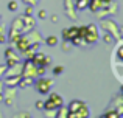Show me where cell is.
I'll return each mask as SVG.
<instances>
[{"instance_id": "6da1fadb", "label": "cell", "mask_w": 123, "mask_h": 118, "mask_svg": "<svg viewBox=\"0 0 123 118\" xmlns=\"http://www.w3.org/2000/svg\"><path fill=\"white\" fill-rule=\"evenodd\" d=\"M78 36L83 37V39L86 40L89 45H93V44L98 42V39H100L98 27H97L95 23H89L87 27H86V25L78 27Z\"/></svg>"}, {"instance_id": "7a4b0ae2", "label": "cell", "mask_w": 123, "mask_h": 118, "mask_svg": "<svg viewBox=\"0 0 123 118\" xmlns=\"http://www.w3.org/2000/svg\"><path fill=\"white\" fill-rule=\"evenodd\" d=\"M101 20V30L105 33H109L115 40L122 39V27H118V23H115L112 19H100Z\"/></svg>"}, {"instance_id": "3957f363", "label": "cell", "mask_w": 123, "mask_h": 118, "mask_svg": "<svg viewBox=\"0 0 123 118\" xmlns=\"http://www.w3.org/2000/svg\"><path fill=\"white\" fill-rule=\"evenodd\" d=\"M48 95V93H47ZM64 104V100L62 96H61L59 93H55V92H51L50 95H48V98L44 101V110H56L58 107H61Z\"/></svg>"}, {"instance_id": "277c9868", "label": "cell", "mask_w": 123, "mask_h": 118, "mask_svg": "<svg viewBox=\"0 0 123 118\" xmlns=\"http://www.w3.org/2000/svg\"><path fill=\"white\" fill-rule=\"evenodd\" d=\"M33 87L36 89V90L39 92L41 95H47V93H50L51 87H53V79H51V78H44V76H41V78L34 79Z\"/></svg>"}, {"instance_id": "5b68a950", "label": "cell", "mask_w": 123, "mask_h": 118, "mask_svg": "<svg viewBox=\"0 0 123 118\" xmlns=\"http://www.w3.org/2000/svg\"><path fill=\"white\" fill-rule=\"evenodd\" d=\"M118 9H120L118 3L115 2V0H112V2L109 3V5L103 6L101 9H98V11H97V12H93V14H95L98 19H105V17H109V16L118 14Z\"/></svg>"}, {"instance_id": "8992f818", "label": "cell", "mask_w": 123, "mask_h": 118, "mask_svg": "<svg viewBox=\"0 0 123 118\" xmlns=\"http://www.w3.org/2000/svg\"><path fill=\"white\" fill-rule=\"evenodd\" d=\"M3 93V103L6 106H14L16 103V96H17V87H11V85H5L2 90Z\"/></svg>"}, {"instance_id": "52a82bcc", "label": "cell", "mask_w": 123, "mask_h": 118, "mask_svg": "<svg viewBox=\"0 0 123 118\" xmlns=\"http://www.w3.org/2000/svg\"><path fill=\"white\" fill-rule=\"evenodd\" d=\"M31 62H33L36 67H41V65L42 67H48L51 64V58H50V56H47L45 53H42V51L37 50V51L31 56Z\"/></svg>"}, {"instance_id": "ba28073f", "label": "cell", "mask_w": 123, "mask_h": 118, "mask_svg": "<svg viewBox=\"0 0 123 118\" xmlns=\"http://www.w3.org/2000/svg\"><path fill=\"white\" fill-rule=\"evenodd\" d=\"M20 76H28V78H36L37 76V67L31 62V59H25L24 61Z\"/></svg>"}, {"instance_id": "9c48e42d", "label": "cell", "mask_w": 123, "mask_h": 118, "mask_svg": "<svg viewBox=\"0 0 123 118\" xmlns=\"http://www.w3.org/2000/svg\"><path fill=\"white\" fill-rule=\"evenodd\" d=\"M5 59H6V65H12V64L16 62H20V55H19L17 51H16L12 47H8V48L5 50Z\"/></svg>"}, {"instance_id": "30bf717a", "label": "cell", "mask_w": 123, "mask_h": 118, "mask_svg": "<svg viewBox=\"0 0 123 118\" xmlns=\"http://www.w3.org/2000/svg\"><path fill=\"white\" fill-rule=\"evenodd\" d=\"M64 12L67 14V17L70 19V20H76V8H75V2L73 0H64Z\"/></svg>"}, {"instance_id": "8fae6325", "label": "cell", "mask_w": 123, "mask_h": 118, "mask_svg": "<svg viewBox=\"0 0 123 118\" xmlns=\"http://www.w3.org/2000/svg\"><path fill=\"white\" fill-rule=\"evenodd\" d=\"M112 0H89V5H87V8L90 9L92 12H97L98 9H101L103 6L109 5Z\"/></svg>"}, {"instance_id": "7c38bea8", "label": "cell", "mask_w": 123, "mask_h": 118, "mask_svg": "<svg viewBox=\"0 0 123 118\" xmlns=\"http://www.w3.org/2000/svg\"><path fill=\"white\" fill-rule=\"evenodd\" d=\"M14 45H16V48H17V51L22 53L24 50H27L28 47L31 45V42L28 40V37L25 36V34H20V36H19V39L14 42Z\"/></svg>"}, {"instance_id": "4fadbf2b", "label": "cell", "mask_w": 123, "mask_h": 118, "mask_svg": "<svg viewBox=\"0 0 123 118\" xmlns=\"http://www.w3.org/2000/svg\"><path fill=\"white\" fill-rule=\"evenodd\" d=\"M89 115H90V113H89V107H87L86 104H83V106L80 107L78 110L69 113V115H67V118H87Z\"/></svg>"}, {"instance_id": "5bb4252c", "label": "cell", "mask_w": 123, "mask_h": 118, "mask_svg": "<svg viewBox=\"0 0 123 118\" xmlns=\"http://www.w3.org/2000/svg\"><path fill=\"white\" fill-rule=\"evenodd\" d=\"M78 36V27H69L62 30V40H72Z\"/></svg>"}, {"instance_id": "9a60e30c", "label": "cell", "mask_w": 123, "mask_h": 118, "mask_svg": "<svg viewBox=\"0 0 123 118\" xmlns=\"http://www.w3.org/2000/svg\"><path fill=\"white\" fill-rule=\"evenodd\" d=\"M34 79H36V78H28V76H22V78H20V81H19V84H17V87H20V89H28V87H33Z\"/></svg>"}, {"instance_id": "2e32d148", "label": "cell", "mask_w": 123, "mask_h": 118, "mask_svg": "<svg viewBox=\"0 0 123 118\" xmlns=\"http://www.w3.org/2000/svg\"><path fill=\"white\" fill-rule=\"evenodd\" d=\"M22 76L20 75H16V76H6V78H3V84L5 85H11V87H17L19 81H20Z\"/></svg>"}, {"instance_id": "e0dca14e", "label": "cell", "mask_w": 123, "mask_h": 118, "mask_svg": "<svg viewBox=\"0 0 123 118\" xmlns=\"http://www.w3.org/2000/svg\"><path fill=\"white\" fill-rule=\"evenodd\" d=\"M83 101L81 100H73V101H70V104L67 106V109H69V113H72V112H75V110H78L80 107L83 106Z\"/></svg>"}, {"instance_id": "ac0fdd59", "label": "cell", "mask_w": 123, "mask_h": 118, "mask_svg": "<svg viewBox=\"0 0 123 118\" xmlns=\"http://www.w3.org/2000/svg\"><path fill=\"white\" fill-rule=\"evenodd\" d=\"M67 115H69V109L64 107V104L56 109V118H67Z\"/></svg>"}, {"instance_id": "d6986e66", "label": "cell", "mask_w": 123, "mask_h": 118, "mask_svg": "<svg viewBox=\"0 0 123 118\" xmlns=\"http://www.w3.org/2000/svg\"><path fill=\"white\" fill-rule=\"evenodd\" d=\"M87 5H89V0H76L75 2L76 11H84V9L87 8Z\"/></svg>"}, {"instance_id": "ffe728a7", "label": "cell", "mask_w": 123, "mask_h": 118, "mask_svg": "<svg viewBox=\"0 0 123 118\" xmlns=\"http://www.w3.org/2000/svg\"><path fill=\"white\" fill-rule=\"evenodd\" d=\"M101 117H103V118H120L122 115H120V113H118L115 109H111V110H106V112L103 113Z\"/></svg>"}, {"instance_id": "44dd1931", "label": "cell", "mask_w": 123, "mask_h": 118, "mask_svg": "<svg viewBox=\"0 0 123 118\" xmlns=\"http://www.w3.org/2000/svg\"><path fill=\"white\" fill-rule=\"evenodd\" d=\"M44 42L47 44L48 47H56L58 45V37L56 36H48V37H45Z\"/></svg>"}, {"instance_id": "7402d4cb", "label": "cell", "mask_w": 123, "mask_h": 118, "mask_svg": "<svg viewBox=\"0 0 123 118\" xmlns=\"http://www.w3.org/2000/svg\"><path fill=\"white\" fill-rule=\"evenodd\" d=\"M8 9L11 12H17L19 11V3L16 2V0H11V2L8 3Z\"/></svg>"}, {"instance_id": "603a6c76", "label": "cell", "mask_w": 123, "mask_h": 118, "mask_svg": "<svg viewBox=\"0 0 123 118\" xmlns=\"http://www.w3.org/2000/svg\"><path fill=\"white\" fill-rule=\"evenodd\" d=\"M103 40H105L106 44H111V45H112L115 39H114V37H112V36H111L109 33H105V36H103Z\"/></svg>"}, {"instance_id": "cb8c5ba5", "label": "cell", "mask_w": 123, "mask_h": 118, "mask_svg": "<svg viewBox=\"0 0 123 118\" xmlns=\"http://www.w3.org/2000/svg\"><path fill=\"white\" fill-rule=\"evenodd\" d=\"M37 17H39L41 20H45V19L48 17V12L45 11V9H39V12H37Z\"/></svg>"}, {"instance_id": "d4e9b609", "label": "cell", "mask_w": 123, "mask_h": 118, "mask_svg": "<svg viewBox=\"0 0 123 118\" xmlns=\"http://www.w3.org/2000/svg\"><path fill=\"white\" fill-rule=\"evenodd\" d=\"M62 72H64V67H62V65H58V67H55V68H53V75H55V76L61 75Z\"/></svg>"}, {"instance_id": "484cf974", "label": "cell", "mask_w": 123, "mask_h": 118, "mask_svg": "<svg viewBox=\"0 0 123 118\" xmlns=\"http://www.w3.org/2000/svg\"><path fill=\"white\" fill-rule=\"evenodd\" d=\"M45 72H47V67H37V76H44Z\"/></svg>"}, {"instance_id": "4316f807", "label": "cell", "mask_w": 123, "mask_h": 118, "mask_svg": "<svg viewBox=\"0 0 123 118\" xmlns=\"http://www.w3.org/2000/svg\"><path fill=\"white\" fill-rule=\"evenodd\" d=\"M24 3H27V5H31V6H36L37 3L41 2V0H22Z\"/></svg>"}, {"instance_id": "83f0119b", "label": "cell", "mask_w": 123, "mask_h": 118, "mask_svg": "<svg viewBox=\"0 0 123 118\" xmlns=\"http://www.w3.org/2000/svg\"><path fill=\"white\" fill-rule=\"evenodd\" d=\"M36 109L37 110H44V100H37L36 101Z\"/></svg>"}, {"instance_id": "f1b7e54d", "label": "cell", "mask_w": 123, "mask_h": 118, "mask_svg": "<svg viewBox=\"0 0 123 118\" xmlns=\"http://www.w3.org/2000/svg\"><path fill=\"white\" fill-rule=\"evenodd\" d=\"M25 16H33V6L31 5H27V8H25Z\"/></svg>"}, {"instance_id": "f546056e", "label": "cell", "mask_w": 123, "mask_h": 118, "mask_svg": "<svg viewBox=\"0 0 123 118\" xmlns=\"http://www.w3.org/2000/svg\"><path fill=\"white\" fill-rule=\"evenodd\" d=\"M6 68H8V65H6V64H2V65H0V78H3V75H5Z\"/></svg>"}, {"instance_id": "4dcf8cb0", "label": "cell", "mask_w": 123, "mask_h": 118, "mask_svg": "<svg viewBox=\"0 0 123 118\" xmlns=\"http://www.w3.org/2000/svg\"><path fill=\"white\" fill-rule=\"evenodd\" d=\"M14 117H30V113L28 112H20V113H17V115H14Z\"/></svg>"}, {"instance_id": "1f68e13d", "label": "cell", "mask_w": 123, "mask_h": 118, "mask_svg": "<svg viewBox=\"0 0 123 118\" xmlns=\"http://www.w3.org/2000/svg\"><path fill=\"white\" fill-rule=\"evenodd\" d=\"M6 42V36L5 34H0V44H5Z\"/></svg>"}, {"instance_id": "d6a6232c", "label": "cell", "mask_w": 123, "mask_h": 118, "mask_svg": "<svg viewBox=\"0 0 123 118\" xmlns=\"http://www.w3.org/2000/svg\"><path fill=\"white\" fill-rule=\"evenodd\" d=\"M58 20H59V17H58V16H51V22H55V23H56Z\"/></svg>"}, {"instance_id": "836d02e7", "label": "cell", "mask_w": 123, "mask_h": 118, "mask_svg": "<svg viewBox=\"0 0 123 118\" xmlns=\"http://www.w3.org/2000/svg\"><path fill=\"white\" fill-rule=\"evenodd\" d=\"M0 34H5V27H3V23H0Z\"/></svg>"}, {"instance_id": "e575fe53", "label": "cell", "mask_w": 123, "mask_h": 118, "mask_svg": "<svg viewBox=\"0 0 123 118\" xmlns=\"http://www.w3.org/2000/svg\"><path fill=\"white\" fill-rule=\"evenodd\" d=\"M3 87H5V84H3V79H2V78H0V92H2V90H3Z\"/></svg>"}, {"instance_id": "d590c367", "label": "cell", "mask_w": 123, "mask_h": 118, "mask_svg": "<svg viewBox=\"0 0 123 118\" xmlns=\"http://www.w3.org/2000/svg\"><path fill=\"white\" fill-rule=\"evenodd\" d=\"M0 103H3V93L0 92Z\"/></svg>"}]
</instances>
